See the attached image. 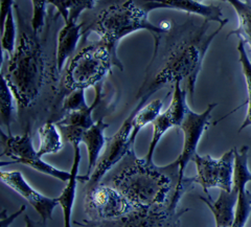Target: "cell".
Returning a JSON list of instances; mask_svg holds the SVG:
<instances>
[{"label":"cell","mask_w":251,"mask_h":227,"mask_svg":"<svg viewBox=\"0 0 251 227\" xmlns=\"http://www.w3.org/2000/svg\"><path fill=\"white\" fill-rule=\"evenodd\" d=\"M129 162L117 170L109 184L119 190L139 211H171L174 213L180 200L177 194L179 167L175 160L158 167L139 159L134 149L128 154Z\"/></svg>","instance_id":"1"},{"label":"cell","mask_w":251,"mask_h":227,"mask_svg":"<svg viewBox=\"0 0 251 227\" xmlns=\"http://www.w3.org/2000/svg\"><path fill=\"white\" fill-rule=\"evenodd\" d=\"M149 12L144 0H98L96 6L88 11L82 20L83 40L92 33L100 37L117 63L122 64L117 56V46L123 39L138 30H148L154 39V52L151 63L156 60L160 49L162 34L171 28L170 22L156 25L149 20Z\"/></svg>","instance_id":"2"},{"label":"cell","mask_w":251,"mask_h":227,"mask_svg":"<svg viewBox=\"0 0 251 227\" xmlns=\"http://www.w3.org/2000/svg\"><path fill=\"white\" fill-rule=\"evenodd\" d=\"M209 22L205 20L197 29L190 30V33L185 34L182 39H180L173 46L159 72L153 76L151 81L145 80L137 93L136 100H149L164 86L169 84L174 85L183 80L186 81L187 92L191 99H193L196 81L202 68L203 59L210 43L226 25H219L215 32L209 34L207 33Z\"/></svg>","instance_id":"3"},{"label":"cell","mask_w":251,"mask_h":227,"mask_svg":"<svg viewBox=\"0 0 251 227\" xmlns=\"http://www.w3.org/2000/svg\"><path fill=\"white\" fill-rule=\"evenodd\" d=\"M20 34L16 50L9 57L1 77L6 81L21 108H29L41 95L45 82V60L36 34L25 29L20 16Z\"/></svg>","instance_id":"4"},{"label":"cell","mask_w":251,"mask_h":227,"mask_svg":"<svg viewBox=\"0 0 251 227\" xmlns=\"http://www.w3.org/2000/svg\"><path fill=\"white\" fill-rule=\"evenodd\" d=\"M124 69L123 65L114 60L106 46L100 41L83 48L70 60L61 86L67 93L75 89H87L100 84L111 67Z\"/></svg>","instance_id":"5"},{"label":"cell","mask_w":251,"mask_h":227,"mask_svg":"<svg viewBox=\"0 0 251 227\" xmlns=\"http://www.w3.org/2000/svg\"><path fill=\"white\" fill-rule=\"evenodd\" d=\"M1 156L9 157L10 162H1V166L10 163H20L29 167L44 175L56 178L60 181L66 183L70 178V171L60 170L43 160L38 151L35 150L33 138L29 130L22 135H9L6 132L1 131Z\"/></svg>","instance_id":"6"},{"label":"cell","mask_w":251,"mask_h":227,"mask_svg":"<svg viewBox=\"0 0 251 227\" xmlns=\"http://www.w3.org/2000/svg\"><path fill=\"white\" fill-rule=\"evenodd\" d=\"M218 104H210L207 106L206 110L202 113H197L188 108L183 120L180 124L179 129L183 133V146L182 151L176 159L179 167V181L177 187V194L181 198L185 185L192 184L191 178L185 177V169L188 163L193 161L194 157L198 154L197 149L203 133L207 129L211 117V112L217 107Z\"/></svg>","instance_id":"7"},{"label":"cell","mask_w":251,"mask_h":227,"mask_svg":"<svg viewBox=\"0 0 251 227\" xmlns=\"http://www.w3.org/2000/svg\"><path fill=\"white\" fill-rule=\"evenodd\" d=\"M85 208L92 220L100 221L116 220L137 210L119 190L104 182L86 190Z\"/></svg>","instance_id":"8"},{"label":"cell","mask_w":251,"mask_h":227,"mask_svg":"<svg viewBox=\"0 0 251 227\" xmlns=\"http://www.w3.org/2000/svg\"><path fill=\"white\" fill-rule=\"evenodd\" d=\"M133 112L125 120L122 127L115 134L108 138L105 151L94 169L93 173L89 177L87 182V190L96 186L101 182V180L107 175L110 170H112L122 159L127 156L134 148L130 146V136L132 132Z\"/></svg>","instance_id":"9"},{"label":"cell","mask_w":251,"mask_h":227,"mask_svg":"<svg viewBox=\"0 0 251 227\" xmlns=\"http://www.w3.org/2000/svg\"><path fill=\"white\" fill-rule=\"evenodd\" d=\"M0 179H1L2 183L26 200L28 204L33 206V208L40 215L42 222L45 224L52 218L54 208L60 205L58 198L47 197V196L35 190L19 171H1Z\"/></svg>","instance_id":"10"},{"label":"cell","mask_w":251,"mask_h":227,"mask_svg":"<svg viewBox=\"0 0 251 227\" xmlns=\"http://www.w3.org/2000/svg\"><path fill=\"white\" fill-rule=\"evenodd\" d=\"M187 101L181 97H173L171 104L166 111L161 112L153 122V135L151 143L149 145L148 153L145 157L147 163H153L154 153L161 138L166 133L174 127H178L181 124L184 114L188 109Z\"/></svg>","instance_id":"11"},{"label":"cell","mask_w":251,"mask_h":227,"mask_svg":"<svg viewBox=\"0 0 251 227\" xmlns=\"http://www.w3.org/2000/svg\"><path fill=\"white\" fill-rule=\"evenodd\" d=\"M144 2L149 12L158 9H170L199 15L205 20L215 21L219 25L228 22V19L223 18L222 11L219 6L205 5L195 0H144Z\"/></svg>","instance_id":"12"},{"label":"cell","mask_w":251,"mask_h":227,"mask_svg":"<svg viewBox=\"0 0 251 227\" xmlns=\"http://www.w3.org/2000/svg\"><path fill=\"white\" fill-rule=\"evenodd\" d=\"M81 144H74V159L72 169H70V178L68 181L65 183L64 189L61 192L58 198L59 204L63 211V218H64V227H72V216H73V209L75 201V195H76V185L77 181H82L87 183L88 178L87 176L78 175V168H80L81 163Z\"/></svg>","instance_id":"13"},{"label":"cell","mask_w":251,"mask_h":227,"mask_svg":"<svg viewBox=\"0 0 251 227\" xmlns=\"http://www.w3.org/2000/svg\"><path fill=\"white\" fill-rule=\"evenodd\" d=\"M83 38L82 25L73 19L65 21V25L61 28L58 35L56 67L57 75L60 76L64 69L68 59L73 57L80 39Z\"/></svg>","instance_id":"14"},{"label":"cell","mask_w":251,"mask_h":227,"mask_svg":"<svg viewBox=\"0 0 251 227\" xmlns=\"http://www.w3.org/2000/svg\"><path fill=\"white\" fill-rule=\"evenodd\" d=\"M108 127L109 125L104 122V119H100L94 123L93 126L83 132L82 144L85 145L88 155V169L87 174H86L88 180L94 169L97 168L101 155H103V151H105L104 149L108 142V138L105 136V131Z\"/></svg>","instance_id":"15"},{"label":"cell","mask_w":251,"mask_h":227,"mask_svg":"<svg viewBox=\"0 0 251 227\" xmlns=\"http://www.w3.org/2000/svg\"><path fill=\"white\" fill-rule=\"evenodd\" d=\"M200 199L208 206L213 213L216 221V227H232L235 216V206L238 201V190L233 187L231 192L220 191V195L216 201L209 195L207 198Z\"/></svg>","instance_id":"16"},{"label":"cell","mask_w":251,"mask_h":227,"mask_svg":"<svg viewBox=\"0 0 251 227\" xmlns=\"http://www.w3.org/2000/svg\"><path fill=\"white\" fill-rule=\"evenodd\" d=\"M197 174L191 177L193 183L200 184L203 192L208 195V190L220 186L221 166L220 159H215L209 155L201 156L197 154L193 159Z\"/></svg>","instance_id":"17"},{"label":"cell","mask_w":251,"mask_h":227,"mask_svg":"<svg viewBox=\"0 0 251 227\" xmlns=\"http://www.w3.org/2000/svg\"><path fill=\"white\" fill-rule=\"evenodd\" d=\"M164 100H154L145 106L137 104L133 109V120H132V132L130 136V146L134 148L135 140L139 132L145 128L147 125L153 124L156 117L161 113Z\"/></svg>","instance_id":"18"},{"label":"cell","mask_w":251,"mask_h":227,"mask_svg":"<svg viewBox=\"0 0 251 227\" xmlns=\"http://www.w3.org/2000/svg\"><path fill=\"white\" fill-rule=\"evenodd\" d=\"M94 88H96V99H94L93 103L89 107L82 109V110L65 113L64 116L56 123L57 126H70L84 130H87L93 126L96 122L93 120L92 114L101 99V83L97 85Z\"/></svg>","instance_id":"19"},{"label":"cell","mask_w":251,"mask_h":227,"mask_svg":"<svg viewBox=\"0 0 251 227\" xmlns=\"http://www.w3.org/2000/svg\"><path fill=\"white\" fill-rule=\"evenodd\" d=\"M38 134L40 145L37 151L41 157L50 154H57L63 149V135L56 123H45L39 128Z\"/></svg>","instance_id":"20"},{"label":"cell","mask_w":251,"mask_h":227,"mask_svg":"<svg viewBox=\"0 0 251 227\" xmlns=\"http://www.w3.org/2000/svg\"><path fill=\"white\" fill-rule=\"evenodd\" d=\"M226 2L231 4L239 19L238 28L230 32L227 38L232 35L238 36L251 50V0H226Z\"/></svg>","instance_id":"21"},{"label":"cell","mask_w":251,"mask_h":227,"mask_svg":"<svg viewBox=\"0 0 251 227\" xmlns=\"http://www.w3.org/2000/svg\"><path fill=\"white\" fill-rule=\"evenodd\" d=\"M234 149V173H233V187H246L247 183L251 182V173L248 168V153L249 147L244 146L239 151Z\"/></svg>","instance_id":"22"},{"label":"cell","mask_w":251,"mask_h":227,"mask_svg":"<svg viewBox=\"0 0 251 227\" xmlns=\"http://www.w3.org/2000/svg\"><path fill=\"white\" fill-rule=\"evenodd\" d=\"M245 44L246 43L243 41L242 39H240V41L238 43L239 60H240V63L242 65L243 74H244V76H245L248 99H247V114H246V117L244 120V123L242 124L239 132L251 126V60L247 56V52L245 50Z\"/></svg>","instance_id":"23"},{"label":"cell","mask_w":251,"mask_h":227,"mask_svg":"<svg viewBox=\"0 0 251 227\" xmlns=\"http://www.w3.org/2000/svg\"><path fill=\"white\" fill-rule=\"evenodd\" d=\"M15 101L16 99L10 86L7 85L3 77H1V124L6 129V133L9 135H12L11 125L16 111Z\"/></svg>","instance_id":"24"},{"label":"cell","mask_w":251,"mask_h":227,"mask_svg":"<svg viewBox=\"0 0 251 227\" xmlns=\"http://www.w3.org/2000/svg\"><path fill=\"white\" fill-rule=\"evenodd\" d=\"M14 9L7 13L5 20L2 22L1 48L2 51H6L9 57L15 52L16 46H17V26H16L14 17Z\"/></svg>","instance_id":"25"},{"label":"cell","mask_w":251,"mask_h":227,"mask_svg":"<svg viewBox=\"0 0 251 227\" xmlns=\"http://www.w3.org/2000/svg\"><path fill=\"white\" fill-rule=\"evenodd\" d=\"M238 190V201L232 227H245L251 214V193L246 187Z\"/></svg>","instance_id":"26"},{"label":"cell","mask_w":251,"mask_h":227,"mask_svg":"<svg viewBox=\"0 0 251 227\" xmlns=\"http://www.w3.org/2000/svg\"><path fill=\"white\" fill-rule=\"evenodd\" d=\"M60 1L68 13V19L77 21L84 12H88L96 6L98 0H60Z\"/></svg>","instance_id":"27"},{"label":"cell","mask_w":251,"mask_h":227,"mask_svg":"<svg viewBox=\"0 0 251 227\" xmlns=\"http://www.w3.org/2000/svg\"><path fill=\"white\" fill-rule=\"evenodd\" d=\"M89 107L86 103L85 99V89H75L72 92L67 93L65 99L62 103V111L65 113L78 111Z\"/></svg>","instance_id":"28"},{"label":"cell","mask_w":251,"mask_h":227,"mask_svg":"<svg viewBox=\"0 0 251 227\" xmlns=\"http://www.w3.org/2000/svg\"><path fill=\"white\" fill-rule=\"evenodd\" d=\"M26 209L25 205H22L16 213H14L13 215L7 216V213L5 209H2L1 211V227H10V225L12 224V222L15 220L16 218L19 217L21 214H23Z\"/></svg>","instance_id":"29"},{"label":"cell","mask_w":251,"mask_h":227,"mask_svg":"<svg viewBox=\"0 0 251 227\" xmlns=\"http://www.w3.org/2000/svg\"><path fill=\"white\" fill-rule=\"evenodd\" d=\"M0 6H1V22L6 18V15L12 9H14V0H0Z\"/></svg>","instance_id":"30"},{"label":"cell","mask_w":251,"mask_h":227,"mask_svg":"<svg viewBox=\"0 0 251 227\" xmlns=\"http://www.w3.org/2000/svg\"><path fill=\"white\" fill-rule=\"evenodd\" d=\"M47 1H49V3H50L51 5H53L54 7H56L58 13L60 14V16H62V18L64 19V22L68 20V13L64 9V7H63L60 0H47Z\"/></svg>","instance_id":"31"},{"label":"cell","mask_w":251,"mask_h":227,"mask_svg":"<svg viewBox=\"0 0 251 227\" xmlns=\"http://www.w3.org/2000/svg\"><path fill=\"white\" fill-rule=\"evenodd\" d=\"M25 227H46V224L44 222H37L34 221L33 219H30L28 215H25Z\"/></svg>","instance_id":"32"},{"label":"cell","mask_w":251,"mask_h":227,"mask_svg":"<svg viewBox=\"0 0 251 227\" xmlns=\"http://www.w3.org/2000/svg\"><path fill=\"white\" fill-rule=\"evenodd\" d=\"M195 1H199V2H201V1H204V0H195ZM220 1H226V0H220Z\"/></svg>","instance_id":"33"}]
</instances>
